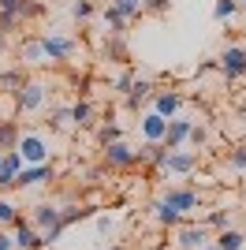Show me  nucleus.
I'll return each instance as SVG.
<instances>
[{
    "instance_id": "1",
    "label": "nucleus",
    "mask_w": 246,
    "mask_h": 250,
    "mask_svg": "<svg viewBox=\"0 0 246 250\" xmlns=\"http://www.w3.org/2000/svg\"><path fill=\"white\" fill-rule=\"evenodd\" d=\"M15 153L22 157V165H45V161H52V138H49V131H19Z\"/></svg>"
},
{
    "instance_id": "2",
    "label": "nucleus",
    "mask_w": 246,
    "mask_h": 250,
    "mask_svg": "<svg viewBox=\"0 0 246 250\" xmlns=\"http://www.w3.org/2000/svg\"><path fill=\"white\" fill-rule=\"evenodd\" d=\"M49 86L41 83V79H26V83L19 86V90H15V116H34V112H41V108H45V104H49Z\"/></svg>"
},
{
    "instance_id": "3",
    "label": "nucleus",
    "mask_w": 246,
    "mask_h": 250,
    "mask_svg": "<svg viewBox=\"0 0 246 250\" xmlns=\"http://www.w3.org/2000/svg\"><path fill=\"white\" fill-rule=\"evenodd\" d=\"M101 157H104V168H116V172H123V168H134V165H142L138 149H134V146H127L123 138H116V142L101 146Z\"/></svg>"
},
{
    "instance_id": "4",
    "label": "nucleus",
    "mask_w": 246,
    "mask_h": 250,
    "mask_svg": "<svg viewBox=\"0 0 246 250\" xmlns=\"http://www.w3.org/2000/svg\"><path fill=\"white\" fill-rule=\"evenodd\" d=\"M161 206L175 209L179 217H190L194 209H202V194H198L194 187H168V190H164V198H161Z\"/></svg>"
},
{
    "instance_id": "5",
    "label": "nucleus",
    "mask_w": 246,
    "mask_h": 250,
    "mask_svg": "<svg viewBox=\"0 0 246 250\" xmlns=\"http://www.w3.org/2000/svg\"><path fill=\"white\" fill-rule=\"evenodd\" d=\"M41 49H45V60L49 63H67L79 52V42H71V38H63V34H41Z\"/></svg>"
},
{
    "instance_id": "6",
    "label": "nucleus",
    "mask_w": 246,
    "mask_h": 250,
    "mask_svg": "<svg viewBox=\"0 0 246 250\" xmlns=\"http://www.w3.org/2000/svg\"><path fill=\"white\" fill-rule=\"evenodd\" d=\"M209 243H213V231L205 228L202 220L190 224V220L183 217V228L175 231V250H202V247H209Z\"/></svg>"
},
{
    "instance_id": "7",
    "label": "nucleus",
    "mask_w": 246,
    "mask_h": 250,
    "mask_svg": "<svg viewBox=\"0 0 246 250\" xmlns=\"http://www.w3.org/2000/svg\"><path fill=\"white\" fill-rule=\"evenodd\" d=\"M216 67H220V75H224L227 83L243 79V75H246V52H243V45H227V49L220 52Z\"/></svg>"
},
{
    "instance_id": "8",
    "label": "nucleus",
    "mask_w": 246,
    "mask_h": 250,
    "mask_svg": "<svg viewBox=\"0 0 246 250\" xmlns=\"http://www.w3.org/2000/svg\"><path fill=\"white\" fill-rule=\"evenodd\" d=\"M52 176H56L52 161H45V165H22V168H19V176H15V190H26V187H41V183H52Z\"/></svg>"
},
{
    "instance_id": "9",
    "label": "nucleus",
    "mask_w": 246,
    "mask_h": 250,
    "mask_svg": "<svg viewBox=\"0 0 246 250\" xmlns=\"http://www.w3.org/2000/svg\"><path fill=\"white\" fill-rule=\"evenodd\" d=\"M190 127H194V120H190V116H172V120H168V127H164L161 146H164V149H183V146H186V135H190Z\"/></svg>"
},
{
    "instance_id": "10",
    "label": "nucleus",
    "mask_w": 246,
    "mask_h": 250,
    "mask_svg": "<svg viewBox=\"0 0 246 250\" xmlns=\"http://www.w3.org/2000/svg\"><path fill=\"white\" fill-rule=\"evenodd\" d=\"M198 168V149H168L161 172H175V176H190Z\"/></svg>"
},
{
    "instance_id": "11",
    "label": "nucleus",
    "mask_w": 246,
    "mask_h": 250,
    "mask_svg": "<svg viewBox=\"0 0 246 250\" xmlns=\"http://www.w3.org/2000/svg\"><path fill=\"white\" fill-rule=\"evenodd\" d=\"M11 243H15L19 250H41L45 247V243H41V231L34 228V224H26L22 217L11 224Z\"/></svg>"
},
{
    "instance_id": "12",
    "label": "nucleus",
    "mask_w": 246,
    "mask_h": 250,
    "mask_svg": "<svg viewBox=\"0 0 246 250\" xmlns=\"http://www.w3.org/2000/svg\"><path fill=\"white\" fill-rule=\"evenodd\" d=\"M149 101H153V112H161L164 120L179 116V108H183V94H179V90H157Z\"/></svg>"
},
{
    "instance_id": "13",
    "label": "nucleus",
    "mask_w": 246,
    "mask_h": 250,
    "mask_svg": "<svg viewBox=\"0 0 246 250\" xmlns=\"http://www.w3.org/2000/svg\"><path fill=\"white\" fill-rule=\"evenodd\" d=\"M149 97H153V83H149V79H134L131 90L123 94V108H127V112H138Z\"/></svg>"
},
{
    "instance_id": "14",
    "label": "nucleus",
    "mask_w": 246,
    "mask_h": 250,
    "mask_svg": "<svg viewBox=\"0 0 246 250\" xmlns=\"http://www.w3.org/2000/svg\"><path fill=\"white\" fill-rule=\"evenodd\" d=\"M19 168H22V157L15 153V149H8L4 161H0V194L15 190V176H19Z\"/></svg>"
},
{
    "instance_id": "15",
    "label": "nucleus",
    "mask_w": 246,
    "mask_h": 250,
    "mask_svg": "<svg viewBox=\"0 0 246 250\" xmlns=\"http://www.w3.org/2000/svg\"><path fill=\"white\" fill-rule=\"evenodd\" d=\"M19 63L26 67H45V49H41V38H22L19 42Z\"/></svg>"
},
{
    "instance_id": "16",
    "label": "nucleus",
    "mask_w": 246,
    "mask_h": 250,
    "mask_svg": "<svg viewBox=\"0 0 246 250\" xmlns=\"http://www.w3.org/2000/svg\"><path fill=\"white\" fill-rule=\"evenodd\" d=\"M138 127H142V138H145V142H161V138H164V127H168V120H164L161 112H145L142 120H138Z\"/></svg>"
},
{
    "instance_id": "17",
    "label": "nucleus",
    "mask_w": 246,
    "mask_h": 250,
    "mask_svg": "<svg viewBox=\"0 0 246 250\" xmlns=\"http://www.w3.org/2000/svg\"><path fill=\"white\" fill-rule=\"evenodd\" d=\"M101 19H104V34H123V30H127V22H131L120 8H112V4L101 11Z\"/></svg>"
},
{
    "instance_id": "18",
    "label": "nucleus",
    "mask_w": 246,
    "mask_h": 250,
    "mask_svg": "<svg viewBox=\"0 0 246 250\" xmlns=\"http://www.w3.org/2000/svg\"><path fill=\"white\" fill-rule=\"evenodd\" d=\"M213 247L216 250H243L246 247V235H243V231H235V228H224V231H216Z\"/></svg>"
},
{
    "instance_id": "19",
    "label": "nucleus",
    "mask_w": 246,
    "mask_h": 250,
    "mask_svg": "<svg viewBox=\"0 0 246 250\" xmlns=\"http://www.w3.org/2000/svg\"><path fill=\"white\" fill-rule=\"evenodd\" d=\"M19 142V120H0V153L15 149Z\"/></svg>"
},
{
    "instance_id": "20",
    "label": "nucleus",
    "mask_w": 246,
    "mask_h": 250,
    "mask_svg": "<svg viewBox=\"0 0 246 250\" xmlns=\"http://www.w3.org/2000/svg\"><path fill=\"white\" fill-rule=\"evenodd\" d=\"M104 60L127 63V45H123V34H108V42H104Z\"/></svg>"
},
{
    "instance_id": "21",
    "label": "nucleus",
    "mask_w": 246,
    "mask_h": 250,
    "mask_svg": "<svg viewBox=\"0 0 246 250\" xmlns=\"http://www.w3.org/2000/svg\"><path fill=\"white\" fill-rule=\"evenodd\" d=\"M71 124L79 127V131L93 127V104H90V101H75V104H71Z\"/></svg>"
},
{
    "instance_id": "22",
    "label": "nucleus",
    "mask_w": 246,
    "mask_h": 250,
    "mask_svg": "<svg viewBox=\"0 0 246 250\" xmlns=\"http://www.w3.org/2000/svg\"><path fill=\"white\" fill-rule=\"evenodd\" d=\"M205 228L209 231H224V228H231V213H227V209H209V213H205V220H202Z\"/></svg>"
},
{
    "instance_id": "23",
    "label": "nucleus",
    "mask_w": 246,
    "mask_h": 250,
    "mask_svg": "<svg viewBox=\"0 0 246 250\" xmlns=\"http://www.w3.org/2000/svg\"><path fill=\"white\" fill-rule=\"evenodd\" d=\"M138 157H142V165L149 161L153 168H164V157H168V149H164L161 142H145V146L138 149Z\"/></svg>"
},
{
    "instance_id": "24",
    "label": "nucleus",
    "mask_w": 246,
    "mask_h": 250,
    "mask_svg": "<svg viewBox=\"0 0 246 250\" xmlns=\"http://www.w3.org/2000/svg\"><path fill=\"white\" fill-rule=\"evenodd\" d=\"M26 83V75H22V67H11V71H0V90L4 94H15L19 86Z\"/></svg>"
},
{
    "instance_id": "25",
    "label": "nucleus",
    "mask_w": 246,
    "mask_h": 250,
    "mask_svg": "<svg viewBox=\"0 0 246 250\" xmlns=\"http://www.w3.org/2000/svg\"><path fill=\"white\" fill-rule=\"evenodd\" d=\"M49 131H75L71 108H52V112H49Z\"/></svg>"
},
{
    "instance_id": "26",
    "label": "nucleus",
    "mask_w": 246,
    "mask_h": 250,
    "mask_svg": "<svg viewBox=\"0 0 246 250\" xmlns=\"http://www.w3.org/2000/svg\"><path fill=\"white\" fill-rule=\"evenodd\" d=\"M112 8H120L127 19H138V15H145V0H108Z\"/></svg>"
},
{
    "instance_id": "27",
    "label": "nucleus",
    "mask_w": 246,
    "mask_h": 250,
    "mask_svg": "<svg viewBox=\"0 0 246 250\" xmlns=\"http://www.w3.org/2000/svg\"><path fill=\"white\" fill-rule=\"evenodd\" d=\"M153 217H157V224H164V228H175V224H183V217H179L175 209L161 206V202H157V206H153Z\"/></svg>"
},
{
    "instance_id": "28",
    "label": "nucleus",
    "mask_w": 246,
    "mask_h": 250,
    "mask_svg": "<svg viewBox=\"0 0 246 250\" xmlns=\"http://www.w3.org/2000/svg\"><path fill=\"white\" fill-rule=\"evenodd\" d=\"M239 11V4L235 0H216V8H213V15H216V22H231V15Z\"/></svg>"
},
{
    "instance_id": "29",
    "label": "nucleus",
    "mask_w": 246,
    "mask_h": 250,
    "mask_svg": "<svg viewBox=\"0 0 246 250\" xmlns=\"http://www.w3.org/2000/svg\"><path fill=\"white\" fill-rule=\"evenodd\" d=\"M15 220H19V206H15V202H8V198H0V224H15Z\"/></svg>"
},
{
    "instance_id": "30",
    "label": "nucleus",
    "mask_w": 246,
    "mask_h": 250,
    "mask_svg": "<svg viewBox=\"0 0 246 250\" xmlns=\"http://www.w3.org/2000/svg\"><path fill=\"white\" fill-rule=\"evenodd\" d=\"M71 15H75L79 22L93 19V0H75V4H71Z\"/></svg>"
},
{
    "instance_id": "31",
    "label": "nucleus",
    "mask_w": 246,
    "mask_h": 250,
    "mask_svg": "<svg viewBox=\"0 0 246 250\" xmlns=\"http://www.w3.org/2000/svg\"><path fill=\"white\" fill-rule=\"evenodd\" d=\"M120 135H123V131H120V124H104L101 131H97V142H101V146H108V142H116Z\"/></svg>"
},
{
    "instance_id": "32",
    "label": "nucleus",
    "mask_w": 246,
    "mask_h": 250,
    "mask_svg": "<svg viewBox=\"0 0 246 250\" xmlns=\"http://www.w3.org/2000/svg\"><path fill=\"white\" fill-rule=\"evenodd\" d=\"M131 83H134V75L131 71H120V75H116V79H112V94H127V90H131Z\"/></svg>"
},
{
    "instance_id": "33",
    "label": "nucleus",
    "mask_w": 246,
    "mask_h": 250,
    "mask_svg": "<svg viewBox=\"0 0 246 250\" xmlns=\"http://www.w3.org/2000/svg\"><path fill=\"white\" fill-rule=\"evenodd\" d=\"M227 165L235 168V172H246V146L231 149V153H227Z\"/></svg>"
},
{
    "instance_id": "34",
    "label": "nucleus",
    "mask_w": 246,
    "mask_h": 250,
    "mask_svg": "<svg viewBox=\"0 0 246 250\" xmlns=\"http://www.w3.org/2000/svg\"><path fill=\"white\" fill-rule=\"evenodd\" d=\"M205 138H209V131H205L202 124H194V127H190V135H186V142L198 149V146H205Z\"/></svg>"
},
{
    "instance_id": "35",
    "label": "nucleus",
    "mask_w": 246,
    "mask_h": 250,
    "mask_svg": "<svg viewBox=\"0 0 246 250\" xmlns=\"http://www.w3.org/2000/svg\"><path fill=\"white\" fill-rule=\"evenodd\" d=\"M145 11H153V15H164V11H168V0H145Z\"/></svg>"
},
{
    "instance_id": "36",
    "label": "nucleus",
    "mask_w": 246,
    "mask_h": 250,
    "mask_svg": "<svg viewBox=\"0 0 246 250\" xmlns=\"http://www.w3.org/2000/svg\"><path fill=\"white\" fill-rule=\"evenodd\" d=\"M97 231L108 235V231H112V217H104V213H101V217H97Z\"/></svg>"
},
{
    "instance_id": "37",
    "label": "nucleus",
    "mask_w": 246,
    "mask_h": 250,
    "mask_svg": "<svg viewBox=\"0 0 246 250\" xmlns=\"http://www.w3.org/2000/svg\"><path fill=\"white\" fill-rule=\"evenodd\" d=\"M0 250H15V243H11L8 231H0Z\"/></svg>"
},
{
    "instance_id": "38",
    "label": "nucleus",
    "mask_w": 246,
    "mask_h": 250,
    "mask_svg": "<svg viewBox=\"0 0 246 250\" xmlns=\"http://www.w3.org/2000/svg\"><path fill=\"white\" fill-rule=\"evenodd\" d=\"M4 45H8V34H4V30H0V49H4Z\"/></svg>"
},
{
    "instance_id": "39",
    "label": "nucleus",
    "mask_w": 246,
    "mask_h": 250,
    "mask_svg": "<svg viewBox=\"0 0 246 250\" xmlns=\"http://www.w3.org/2000/svg\"><path fill=\"white\" fill-rule=\"evenodd\" d=\"M202 250H216V247H213V243H209V247H202Z\"/></svg>"
},
{
    "instance_id": "40",
    "label": "nucleus",
    "mask_w": 246,
    "mask_h": 250,
    "mask_svg": "<svg viewBox=\"0 0 246 250\" xmlns=\"http://www.w3.org/2000/svg\"><path fill=\"white\" fill-rule=\"evenodd\" d=\"M0 161H4V153H0Z\"/></svg>"
},
{
    "instance_id": "41",
    "label": "nucleus",
    "mask_w": 246,
    "mask_h": 250,
    "mask_svg": "<svg viewBox=\"0 0 246 250\" xmlns=\"http://www.w3.org/2000/svg\"><path fill=\"white\" fill-rule=\"evenodd\" d=\"M41 250H49V247H41Z\"/></svg>"
},
{
    "instance_id": "42",
    "label": "nucleus",
    "mask_w": 246,
    "mask_h": 250,
    "mask_svg": "<svg viewBox=\"0 0 246 250\" xmlns=\"http://www.w3.org/2000/svg\"><path fill=\"white\" fill-rule=\"evenodd\" d=\"M243 52H246V45H243Z\"/></svg>"
},
{
    "instance_id": "43",
    "label": "nucleus",
    "mask_w": 246,
    "mask_h": 250,
    "mask_svg": "<svg viewBox=\"0 0 246 250\" xmlns=\"http://www.w3.org/2000/svg\"><path fill=\"white\" fill-rule=\"evenodd\" d=\"M108 250H112V247H108Z\"/></svg>"
},
{
    "instance_id": "44",
    "label": "nucleus",
    "mask_w": 246,
    "mask_h": 250,
    "mask_svg": "<svg viewBox=\"0 0 246 250\" xmlns=\"http://www.w3.org/2000/svg\"><path fill=\"white\" fill-rule=\"evenodd\" d=\"M243 11H246V8H243Z\"/></svg>"
}]
</instances>
